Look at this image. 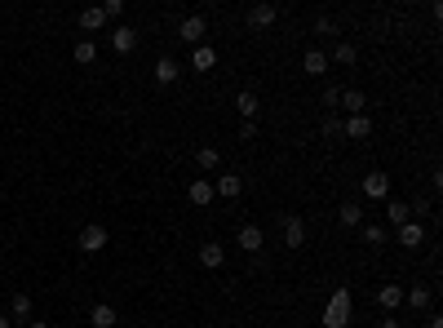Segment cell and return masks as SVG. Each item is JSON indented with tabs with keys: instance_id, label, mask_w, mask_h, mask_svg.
<instances>
[{
	"instance_id": "836d02e7",
	"label": "cell",
	"mask_w": 443,
	"mask_h": 328,
	"mask_svg": "<svg viewBox=\"0 0 443 328\" xmlns=\"http://www.w3.org/2000/svg\"><path fill=\"white\" fill-rule=\"evenodd\" d=\"M337 102H342V89H337V84H328V89H324V107H337Z\"/></svg>"
},
{
	"instance_id": "7c38bea8",
	"label": "cell",
	"mask_w": 443,
	"mask_h": 328,
	"mask_svg": "<svg viewBox=\"0 0 443 328\" xmlns=\"http://www.w3.org/2000/svg\"><path fill=\"white\" fill-rule=\"evenodd\" d=\"M240 191H244L240 173H222L218 182H213V195H226V200H240Z\"/></svg>"
},
{
	"instance_id": "e0dca14e",
	"label": "cell",
	"mask_w": 443,
	"mask_h": 328,
	"mask_svg": "<svg viewBox=\"0 0 443 328\" xmlns=\"http://www.w3.org/2000/svg\"><path fill=\"white\" fill-rule=\"evenodd\" d=\"M222 262H226V249H222V244H213V240H209V244L200 249V266H204V270H218Z\"/></svg>"
},
{
	"instance_id": "5b68a950",
	"label": "cell",
	"mask_w": 443,
	"mask_h": 328,
	"mask_svg": "<svg viewBox=\"0 0 443 328\" xmlns=\"http://www.w3.org/2000/svg\"><path fill=\"white\" fill-rule=\"evenodd\" d=\"M368 134H372L368 111H364V116H346V120H342V138H351V142H364Z\"/></svg>"
},
{
	"instance_id": "9c48e42d",
	"label": "cell",
	"mask_w": 443,
	"mask_h": 328,
	"mask_svg": "<svg viewBox=\"0 0 443 328\" xmlns=\"http://www.w3.org/2000/svg\"><path fill=\"white\" fill-rule=\"evenodd\" d=\"M275 18H279L275 5H253V9H249V27H253V31H266V27H275Z\"/></svg>"
},
{
	"instance_id": "4316f807",
	"label": "cell",
	"mask_w": 443,
	"mask_h": 328,
	"mask_svg": "<svg viewBox=\"0 0 443 328\" xmlns=\"http://www.w3.org/2000/svg\"><path fill=\"white\" fill-rule=\"evenodd\" d=\"M195 164L204 168V173H213V168L222 164V155H218V147H200V151H195Z\"/></svg>"
},
{
	"instance_id": "5bb4252c",
	"label": "cell",
	"mask_w": 443,
	"mask_h": 328,
	"mask_svg": "<svg viewBox=\"0 0 443 328\" xmlns=\"http://www.w3.org/2000/svg\"><path fill=\"white\" fill-rule=\"evenodd\" d=\"M262 244H266V231L262 227H240V249L244 253H257Z\"/></svg>"
},
{
	"instance_id": "2e32d148",
	"label": "cell",
	"mask_w": 443,
	"mask_h": 328,
	"mask_svg": "<svg viewBox=\"0 0 443 328\" xmlns=\"http://www.w3.org/2000/svg\"><path fill=\"white\" fill-rule=\"evenodd\" d=\"M191 67L195 71H213V67H218V53H213L209 45H195V49H191Z\"/></svg>"
},
{
	"instance_id": "74e56055",
	"label": "cell",
	"mask_w": 443,
	"mask_h": 328,
	"mask_svg": "<svg viewBox=\"0 0 443 328\" xmlns=\"http://www.w3.org/2000/svg\"><path fill=\"white\" fill-rule=\"evenodd\" d=\"M0 328H14V320H9V315H0Z\"/></svg>"
},
{
	"instance_id": "cb8c5ba5",
	"label": "cell",
	"mask_w": 443,
	"mask_h": 328,
	"mask_svg": "<svg viewBox=\"0 0 443 328\" xmlns=\"http://www.w3.org/2000/svg\"><path fill=\"white\" fill-rule=\"evenodd\" d=\"M385 218H390V227H403V222H412V213L403 200H385Z\"/></svg>"
},
{
	"instance_id": "ac0fdd59",
	"label": "cell",
	"mask_w": 443,
	"mask_h": 328,
	"mask_svg": "<svg viewBox=\"0 0 443 328\" xmlns=\"http://www.w3.org/2000/svg\"><path fill=\"white\" fill-rule=\"evenodd\" d=\"M80 27H84V31H102V27H107V14H102V5L80 9Z\"/></svg>"
},
{
	"instance_id": "8d00e7d4",
	"label": "cell",
	"mask_w": 443,
	"mask_h": 328,
	"mask_svg": "<svg viewBox=\"0 0 443 328\" xmlns=\"http://www.w3.org/2000/svg\"><path fill=\"white\" fill-rule=\"evenodd\" d=\"M23 328H49V324H45V320H27Z\"/></svg>"
},
{
	"instance_id": "7a4b0ae2",
	"label": "cell",
	"mask_w": 443,
	"mask_h": 328,
	"mask_svg": "<svg viewBox=\"0 0 443 328\" xmlns=\"http://www.w3.org/2000/svg\"><path fill=\"white\" fill-rule=\"evenodd\" d=\"M204 31H209V23H204V14H186L182 23H177V40H186L195 49V45H204Z\"/></svg>"
},
{
	"instance_id": "f1b7e54d",
	"label": "cell",
	"mask_w": 443,
	"mask_h": 328,
	"mask_svg": "<svg viewBox=\"0 0 443 328\" xmlns=\"http://www.w3.org/2000/svg\"><path fill=\"white\" fill-rule=\"evenodd\" d=\"M385 240H390V236H385V231L377 227V222H368V227H364V244H368V249H381Z\"/></svg>"
},
{
	"instance_id": "9a60e30c",
	"label": "cell",
	"mask_w": 443,
	"mask_h": 328,
	"mask_svg": "<svg viewBox=\"0 0 443 328\" xmlns=\"http://www.w3.org/2000/svg\"><path fill=\"white\" fill-rule=\"evenodd\" d=\"M403 302H408L412 311H430V302H435V293H430L426 284H417V288H408V293H403Z\"/></svg>"
},
{
	"instance_id": "1f68e13d",
	"label": "cell",
	"mask_w": 443,
	"mask_h": 328,
	"mask_svg": "<svg viewBox=\"0 0 443 328\" xmlns=\"http://www.w3.org/2000/svg\"><path fill=\"white\" fill-rule=\"evenodd\" d=\"M324 138H342V120H337V116L324 120Z\"/></svg>"
},
{
	"instance_id": "52a82bcc",
	"label": "cell",
	"mask_w": 443,
	"mask_h": 328,
	"mask_svg": "<svg viewBox=\"0 0 443 328\" xmlns=\"http://www.w3.org/2000/svg\"><path fill=\"white\" fill-rule=\"evenodd\" d=\"M111 49H116V53H134V49H138V31H134L129 23L111 27Z\"/></svg>"
},
{
	"instance_id": "3957f363",
	"label": "cell",
	"mask_w": 443,
	"mask_h": 328,
	"mask_svg": "<svg viewBox=\"0 0 443 328\" xmlns=\"http://www.w3.org/2000/svg\"><path fill=\"white\" fill-rule=\"evenodd\" d=\"M279 231H284V249L306 244V222H301V213H284V218H279Z\"/></svg>"
},
{
	"instance_id": "d6a6232c",
	"label": "cell",
	"mask_w": 443,
	"mask_h": 328,
	"mask_svg": "<svg viewBox=\"0 0 443 328\" xmlns=\"http://www.w3.org/2000/svg\"><path fill=\"white\" fill-rule=\"evenodd\" d=\"M315 31H319V36H333L337 23H333V18H315Z\"/></svg>"
},
{
	"instance_id": "277c9868",
	"label": "cell",
	"mask_w": 443,
	"mask_h": 328,
	"mask_svg": "<svg viewBox=\"0 0 443 328\" xmlns=\"http://www.w3.org/2000/svg\"><path fill=\"white\" fill-rule=\"evenodd\" d=\"M75 249H80V253H89V257H93V253H102V249H107V227L89 222V227L80 231V240H75Z\"/></svg>"
},
{
	"instance_id": "4fadbf2b",
	"label": "cell",
	"mask_w": 443,
	"mask_h": 328,
	"mask_svg": "<svg viewBox=\"0 0 443 328\" xmlns=\"http://www.w3.org/2000/svg\"><path fill=\"white\" fill-rule=\"evenodd\" d=\"M186 195H191V204L209 209V204H213V182H209V177H195V182H191V191H186Z\"/></svg>"
},
{
	"instance_id": "83f0119b",
	"label": "cell",
	"mask_w": 443,
	"mask_h": 328,
	"mask_svg": "<svg viewBox=\"0 0 443 328\" xmlns=\"http://www.w3.org/2000/svg\"><path fill=\"white\" fill-rule=\"evenodd\" d=\"M71 58L80 62V67H89V62L98 58V45H93V40H80V45H75V49H71Z\"/></svg>"
},
{
	"instance_id": "4dcf8cb0",
	"label": "cell",
	"mask_w": 443,
	"mask_h": 328,
	"mask_svg": "<svg viewBox=\"0 0 443 328\" xmlns=\"http://www.w3.org/2000/svg\"><path fill=\"white\" fill-rule=\"evenodd\" d=\"M253 138H257V120H244L240 125V142H253Z\"/></svg>"
},
{
	"instance_id": "30bf717a",
	"label": "cell",
	"mask_w": 443,
	"mask_h": 328,
	"mask_svg": "<svg viewBox=\"0 0 443 328\" xmlns=\"http://www.w3.org/2000/svg\"><path fill=\"white\" fill-rule=\"evenodd\" d=\"M377 306H381L385 315H394L403 306V288L399 284H381V288H377Z\"/></svg>"
},
{
	"instance_id": "ffe728a7",
	"label": "cell",
	"mask_w": 443,
	"mask_h": 328,
	"mask_svg": "<svg viewBox=\"0 0 443 328\" xmlns=\"http://www.w3.org/2000/svg\"><path fill=\"white\" fill-rule=\"evenodd\" d=\"M9 320H31V297H27V293H14V297H9Z\"/></svg>"
},
{
	"instance_id": "e575fe53",
	"label": "cell",
	"mask_w": 443,
	"mask_h": 328,
	"mask_svg": "<svg viewBox=\"0 0 443 328\" xmlns=\"http://www.w3.org/2000/svg\"><path fill=\"white\" fill-rule=\"evenodd\" d=\"M426 328H443V315H430V320H426Z\"/></svg>"
},
{
	"instance_id": "484cf974",
	"label": "cell",
	"mask_w": 443,
	"mask_h": 328,
	"mask_svg": "<svg viewBox=\"0 0 443 328\" xmlns=\"http://www.w3.org/2000/svg\"><path fill=\"white\" fill-rule=\"evenodd\" d=\"M333 62H342V67H355V62H359V49H355L351 40H342V45L333 49Z\"/></svg>"
},
{
	"instance_id": "6da1fadb",
	"label": "cell",
	"mask_w": 443,
	"mask_h": 328,
	"mask_svg": "<svg viewBox=\"0 0 443 328\" xmlns=\"http://www.w3.org/2000/svg\"><path fill=\"white\" fill-rule=\"evenodd\" d=\"M351 324V288H337L324 306V328H346Z\"/></svg>"
},
{
	"instance_id": "8fae6325",
	"label": "cell",
	"mask_w": 443,
	"mask_h": 328,
	"mask_svg": "<svg viewBox=\"0 0 443 328\" xmlns=\"http://www.w3.org/2000/svg\"><path fill=\"white\" fill-rule=\"evenodd\" d=\"M337 107H346V116H364L368 111V98H364V89H342V102Z\"/></svg>"
},
{
	"instance_id": "ba28073f",
	"label": "cell",
	"mask_w": 443,
	"mask_h": 328,
	"mask_svg": "<svg viewBox=\"0 0 443 328\" xmlns=\"http://www.w3.org/2000/svg\"><path fill=\"white\" fill-rule=\"evenodd\" d=\"M364 195H368V200H390V177H385L381 168L368 173V177H364Z\"/></svg>"
},
{
	"instance_id": "44dd1931",
	"label": "cell",
	"mask_w": 443,
	"mask_h": 328,
	"mask_svg": "<svg viewBox=\"0 0 443 328\" xmlns=\"http://www.w3.org/2000/svg\"><path fill=\"white\" fill-rule=\"evenodd\" d=\"M337 222H342L346 231H351V227H364V209H359L355 200H346V204H342V213H337Z\"/></svg>"
},
{
	"instance_id": "7402d4cb",
	"label": "cell",
	"mask_w": 443,
	"mask_h": 328,
	"mask_svg": "<svg viewBox=\"0 0 443 328\" xmlns=\"http://www.w3.org/2000/svg\"><path fill=\"white\" fill-rule=\"evenodd\" d=\"M301 67H306L310 76H324V71H328V53H324V49H306V58H301Z\"/></svg>"
},
{
	"instance_id": "d590c367",
	"label": "cell",
	"mask_w": 443,
	"mask_h": 328,
	"mask_svg": "<svg viewBox=\"0 0 443 328\" xmlns=\"http://www.w3.org/2000/svg\"><path fill=\"white\" fill-rule=\"evenodd\" d=\"M381 328H403L399 320H390V315H385V320H381Z\"/></svg>"
},
{
	"instance_id": "8992f818",
	"label": "cell",
	"mask_w": 443,
	"mask_h": 328,
	"mask_svg": "<svg viewBox=\"0 0 443 328\" xmlns=\"http://www.w3.org/2000/svg\"><path fill=\"white\" fill-rule=\"evenodd\" d=\"M394 240H399L403 249H421V244H426V227H421V222L412 218V222H403V227L394 231Z\"/></svg>"
},
{
	"instance_id": "d6986e66",
	"label": "cell",
	"mask_w": 443,
	"mask_h": 328,
	"mask_svg": "<svg viewBox=\"0 0 443 328\" xmlns=\"http://www.w3.org/2000/svg\"><path fill=\"white\" fill-rule=\"evenodd\" d=\"M89 324H93V328H116V306L98 302V306L89 311Z\"/></svg>"
},
{
	"instance_id": "d4e9b609",
	"label": "cell",
	"mask_w": 443,
	"mask_h": 328,
	"mask_svg": "<svg viewBox=\"0 0 443 328\" xmlns=\"http://www.w3.org/2000/svg\"><path fill=\"white\" fill-rule=\"evenodd\" d=\"M177 76H182V67H177L173 58H160V62H155V80H160V84H173Z\"/></svg>"
},
{
	"instance_id": "f546056e",
	"label": "cell",
	"mask_w": 443,
	"mask_h": 328,
	"mask_svg": "<svg viewBox=\"0 0 443 328\" xmlns=\"http://www.w3.org/2000/svg\"><path fill=\"white\" fill-rule=\"evenodd\" d=\"M102 14H107V23H111V18H120V14H125V0H107V5H102Z\"/></svg>"
},
{
	"instance_id": "603a6c76",
	"label": "cell",
	"mask_w": 443,
	"mask_h": 328,
	"mask_svg": "<svg viewBox=\"0 0 443 328\" xmlns=\"http://www.w3.org/2000/svg\"><path fill=\"white\" fill-rule=\"evenodd\" d=\"M235 107H240V116H244V120H253V116L262 111V102H257V93H253V89H244L240 98H235Z\"/></svg>"
}]
</instances>
